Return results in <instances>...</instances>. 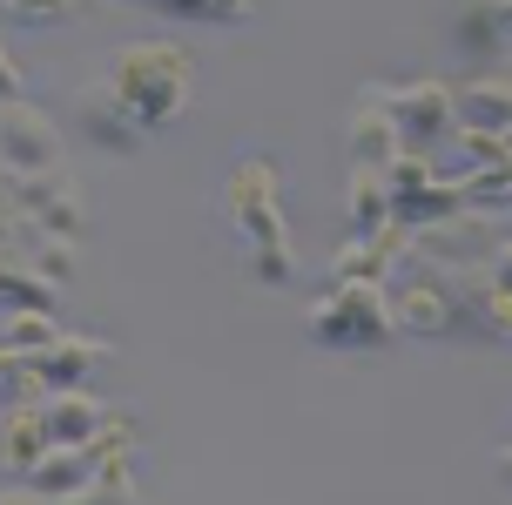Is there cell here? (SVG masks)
<instances>
[{
    "instance_id": "cell-1",
    "label": "cell",
    "mask_w": 512,
    "mask_h": 505,
    "mask_svg": "<svg viewBox=\"0 0 512 505\" xmlns=\"http://www.w3.org/2000/svg\"><path fill=\"white\" fill-rule=\"evenodd\" d=\"M223 216L243 263L256 270V283H297V256H290V223H283V176L270 155H236L223 176Z\"/></svg>"
},
{
    "instance_id": "cell-2",
    "label": "cell",
    "mask_w": 512,
    "mask_h": 505,
    "mask_svg": "<svg viewBox=\"0 0 512 505\" xmlns=\"http://www.w3.org/2000/svg\"><path fill=\"white\" fill-rule=\"evenodd\" d=\"M108 81H115V95L135 108V122L149 128H169L196 101V61H189V48H176V41H149V48H122L115 61H108Z\"/></svg>"
},
{
    "instance_id": "cell-3",
    "label": "cell",
    "mask_w": 512,
    "mask_h": 505,
    "mask_svg": "<svg viewBox=\"0 0 512 505\" xmlns=\"http://www.w3.org/2000/svg\"><path fill=\"white\" fill-rule=\"evenodd\" d=\"M304 330L310 344H324V351H378L398 337L391 324V303H384V283H331L324 297L304 310Z\"/></svg>"
},
{
    "instance_id": "cell-4",
    "label": "cell",
    "mask_w": 512,
    "mask_h": 505,
    "mask_svg": "<svg viewBox=\"0 0 512 505\" xmlns=\"http://www.w3.org/2000/svg\"><path fill=\"white\" fill-rule=\"evenodd\" d=\"M384 88V108H391V122H398V142H405V155H438L452 135H459V108H452V81H378Z\"/></svg>"
},
{
    "instance_id": "cell-5",
    "label": "cell",
    "mask_w": 512,
    "mask_h": 505,
    "mask_svg": "<svg viewBox=\"0 0 512 505\" xmlns=\"http://www.w3.org/2000/svg\"><path fill=\"white\" fill-rule=\"evenodd\" d=\"M438 277H445V297H452V317H459L465 337L512 344V290L492 283L486 263H452V270H438Z\"/></svg>"
},
{
    "instance_id": "cell-6",
    "label": "cell",
    "mask_w": 512,
    "mask_h": 505,
    "mask_svg": "<svg viewBox=\"0 0 512 505\" xmlns=\"http://www.w3.org/2000/svg\"><path fill=\"white\" fill-rule=\"evenodd\" d=\"M384 189H391V223L398 229H432V223H445V216L465 209L459 189L438 182L425 155H398V162L384 169Z\"/></svg>"
},
{
    "instance_id": "cell-7",
    "label": "cell",
    "mask_w": 512,
    "mask_h": 505,
    "mask_svg": "<svg viewBox=\"0 0 512 505\" xmlns=\"http://www.w3.org/2000/svg\"><path fill=\"white\" fill-rule=\"evenodd\" d=\"M0 162L14 176H54V169H68L61 128L41 108H27V101H0Z\"/></svg>"
},
{
    "instance_id": "cell-8",
    "label": "cell",
    "mask_w": 512,
    "mask_h": 505,
    "mask_svg": "<svg viewBox=\"0 0 512 505\" xmlns=\"http://www.w3.org/2000/svg\"><path fill=\"white\" fill-rule=\"evenodd\" d=\"M21 209L48 229V236H61V243H81V229H88V196H81V182L68 176V169L21 176Z\"/></svg>"
},
{
    "instance_id": "cell-9",
    "label": "cell",
    "mask_w": 512,
    "mask_h": 505,
    "mask_svg": "<svg viewBox=\"0 0 512 505\" xmlns=\"http://www.w3.org/2000/svg\"><path fill=\"white\" fill-rule=\"evenodd\" d=\"M81 135H88L95 149H108V155H135L142 142H149V128L135 122V108L115 95V81H108V75L81 88Z\"/></svg>"
},
{
    "instance_id": "cell-10",
    "label": "cell",
    "mask_w": 512,
    "mask_h": 505,
    "mask_svg": "<svg viewBox=\"0 0 512 505\" xmlns=\"http://www.w3.org/2000/svg\"><path fill=\"white\" fill-rule=\"evenodd\" d=\"M344 142H351V169H391L405 142H398V122H391V108H384V88H358L351 101V128H344Z\"/></svg>"
},
{
    "instance_id": "cell-11",
    "label": "cell",
    "mask_w": 512,
    "mask_h": 505,
    "mask_svg": "<svg viewBox=\"0 0 512 505\" xmlns=\"http://www.w3.org/2000/svg\"><path fill=\"white\" fill-rule=\"evenodd\" d=\"M452 108H459V128L512 135V68H492V75L459 81V88H452Z\"/></svg>"
},
{
    "instance_id": "cell-12",
    "label": "cell",
    "mask_w": 512,
    "mask_h": 505,
    "mask_svg": "<svg viewBox=\"0 0 512 505\" xmlns=\"http://www.w3.org/2000/svg\"><path fill=\"white\" fill-rule=\"evenodd\" d=\"M384 229H391L384 169H351V182H344V243H378Z\"/></svg>"
},
{
    "instance_id": "cell-13",
    "label": "cell",
    "mask_w": 512,
    "mask_h": 505,
    "mask_svg": "<svg viewBox=\"0 0 512 505\" xmlns=\"http://www.w3.org/2000/svg\"><path fill=\"white\" fill-rule=\"evenodd\" d=\"M108 357L115 351H108L102 337H61V344H48V351L34 357V371H41V391H81Z\"/></svg>"
},
{
    "instance_id": "cell-14",
    "label": "cell",
    "mask_w": 512,
    "mask_h": 505,
    "mask_svg": "<svg viewBox=\"0 0 512 505\" xmlns=\"http://www.w3.org/2000/svg\"><path fill=\"white\" fill-rule=\"evenodd\" d=\"M95 479H102V452H95V445H54V452L27 472V485H34L41 499H75V492H88Z\"/></svg>"
},
{
    "instance_id": "cell-15",
    "label": "cell",
    "mask_w": 512,
    "mask_h": 505,
    "mask_svg": "<svg viewBox=\"0 0 512 505\" xmlns=\"http://www.w3.org/2000/svg\"><path fill=\"white\" fill-rule=\"evenodd\" d=\"M108 411H115V404H95L88 391H48V398H41V418H48L54 445H95L108 431Z\"/></svg>"
},
{
    "instance_id": "cell-16",
    "label": "cell",
    "mask_w": 512,
    "mask_h": 505,
    "mask_svg": "<svg viewBox=\"0 0 512 505\" xmlns=\"http://www.w3.org/2000/svg\"><path fill=\"white\" fill-rule=\"evenodd\" d=\"M445 14H452V41H459L465 54L512 48L506 41V0H445Z\"/></svg>"
},
{
    "instance_id": "cell-17",
    "label": "cell",
    "mask_w": 512,
    "mask_h": 505,
    "mask_svg": "<svg viewBox=\"0 0 512 505\" xmlns=\"http://www.w3.org/2000/svg\"><path fill=\"white\" fill-rule=\"evenodd\" d=\"M48 452H54V438H48V418H41V398L14 404V411H7V425H0V458H7L14 472H34Z\"/></svg>"
},
{
    "instance_id": "cell-18",
    "label": "cell",
    "mask_w": 512,
    "mask_h": 505,
    "mask_svg": "<svg viewBox=\"0 0 512 505\" xmlns=\"http://www.w3.org/2000/svg\"><path fill=\"white\" fill-rule=\"evenodd\" d=\"M54 297H61V283H48L41 270L0 263V317H14V310H54Z\"/></svg>"
},
{
    "instance_id": "cell-19",
    "label": "cell",
    "mask_w": 512,
    "mask_h": 505,
    "mask_svg": "<svg viewBox=\"0 0 512 505\" xmlns=\"http://www.w3.org/2000/svg\"><path fill=\"white\" fill-rule=\"evenodd\" d=\"M68 330L54 324V310H14V317H0V351H27L41 357L48 344H61Z\"/></svg>"
},
{
    "instance_id": "cell-20",
    "label": "cell",
    "mask_w": 512,
    "mask_h": 505,
    "mask_svg": "<svg viewBox=\"0 0 512 505\" xmlns=\"http://www.w3.org/2000/svg\"><path fill=\"white\" fill-rule=\"evenodd\" d=\"M34 398H48V391H41V371H34V357H27V351H0V404L14 411V404H34Z\"/></svg>"
},
{
    "instance_id": "cell-21",
    "label": "cell",
    "mask_w": 512,
    "mask_h": 505,
    "mask_svg": "<svg viewBox=\"0 0 512 505\" xmlns=\"http://www.w3.org/2000/svg\"><path fill=\"white\" fill-rule=\"evenodd\" d=\"M95 0H7V21L14 27H61L75 21V14H88Z\"/></svg>"
},
{
    "instance_id": "cell-22",
    "label": "cell",
    "mask_w": 512,
    "mask_h": 505,
    "mask_svg": "<svg viewBox=\"0 0 512 505\" xmlns=\"http://www.w3.org/2000/svg\"><path fill=\"white\" fill-rule=\"evenodd\" d=\"M0 101H27V75H21V61L7 54V41H0Z\"/></svg>"
},
{
    "instance_id": "cell-23",
    "label": "cell",
    "mask_w": 512,
    "mask_h": 505,
    "mask_svg": "<svg viewBox=\"0 0 512 505\" xmlns=\"http://www.w3.org/2000/svg\"><path fill=\"white\" fill-rule=\"evenodd\" d=\"M155 14H169V21H216V0H155Z\"/></svg>"
},
{
    "instance_id": "cell-24",
    "label": "cell",
    "mask_w": 512,
    "mask_h": 505,
    "mask_svg": "<svg viewBox=\"0 0 512 505\" xmlns=\"http://www.w3.org/2000/svg\"><path fill=\"white\" fill-rule=\"evenodd\" d=\"M486 270H492V283H499V290H512V229H506V236H499V243H492Z\"/></svg>"
},
{
    "instance_id": "cell-25",
    "label": "cell",
    "mask_w": 512,
    "mask_h": 505,
    "mask_svg": "<svg viewBox=\"0 0 512 505\" xmlns=\"http://www.w3.org/2000/svg\"><path fill=\"white\" fill-rule=\"evenodd\" d=\"M7 216H21V176L0 162V223H7Z\"/></svg>"
},
{
    "instance_id": "cell-26",
    "label": "cell",
    "mask_w": 512,
    "mask_h": 505,
    "mask_svg": "<svg viewBox=\"0 0 512 505\" xmlns=\"http://www.w3.org/2000/svg\"><path fill=\"white\" fill-rule=\"evenodd\" d=\"M0 505H54V499H41L34 485H21V492H0Z\"/></svg>"
},
{
    "instance_id": "cell-27",
    "label": "cell",
    "mask_w": 512,
    "mask_h": 505,
    "mask_svg": "<svg viewBox=\"0 0 512 505\" xmlns=\"http://www.w3.org/2000/svg\"><path fill=\"white\" fill-rule=\"evenodd\" d=\"M499 479L512 485V445H506V452H499Z\"/></svg>"
},
{
    "instance_id": "cell-28",
    "label": "cell",
    "mask_w": 512,
    "mask_h": 505,
    "mask_svg": "<svg viewBox=\"0 0 512 505\" xmlns=\"http://www.w3.org/2000/svg\"><path fill=\"white\" fill-rule=\"evenodd\" d=\"M506 41H512V0H506Z\"/></svg>"
},
{
    "instance_id": "cell-29",
    "label": "cell",
    "mask_w": 512,
    "mask_h": 505,
    "mask_svg": "<svg viewBox=\"0 0 512 505\" xmlns=\"http://www.w3.org/2000/svg\"><path fill=\"white\" fill-rule=\"evenodd\" d=\"M0 14H7V0H0Z\"/></svg>"
},
{
    "instance_id": "cell-30",
    "label": "cell",
    "mask_w": 512,
    "mask_h": 505,
    "mask_svg": "<svg viewBox=\"0 0 512 505\" xmlns=\"http://www.w3.org/2000/svg\"><path fill=\"white\" fill-rule=\"evenodd\" d=\"M250 7H263V0H250Z\"/></svg>"
},
{
    "instance_id": "cell-31",
    "label": "cell",
    "mask_w": 512,
    "mask_h": 505,
    "mask_svg": "<svg viewBox=\"0 0 512 505\" xmlns=\"http://www.w3.org/2000/svg\"><path fill=\"white\" fill-rule=\"evenodd\" d=\"M142 7H155V0H142Z\"/></svg>"
}]
</instances>
